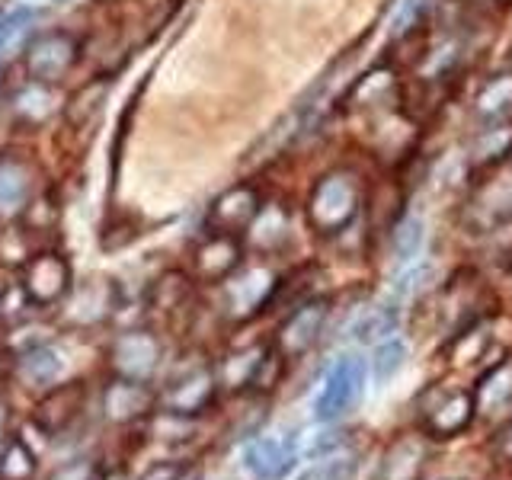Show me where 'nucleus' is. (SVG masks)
I'll return each instance as SVG.
<instances>
[{
  "mask_svg": "<svg viewBox=\"0 0 512 480\" xmlns=\"http://www.w3.org/2000/svg\"><path fill=\"white\" fill-rule=\"evenodd\" d=\"M359 180L349 170H333L327 176H320V183L314 186L308 199V218L317 231L333 234L346 228L359 212Z\"/></svg>",
  "mask_w": 512,
  "mask_h": 480,
  "instance_id": "f257e3e1",
  "label": "nucleus"
},
{
  "mask_svg": "<svg viewBox=\"0 0 512 480\" xmlns=\"http://www.w3.org/2000/svg\"><path fill=\"white\" fill-rule=\"evenodd\" d=\"M365 391V362L359 356H340L330 372L324 375V384L314 397V416L324 423H333L346 416L362 400Z\"/></svg>",
  "mask_w": 512,
  "mask_h": 480,
  "instance_id": "f03ea898",
  "label": "nucleus"
},
{
  "mask_svg": "<svg viewBox=\"0 0 512 480\" xmlns=\"http://www.w3.org/2000/svg\"><path fill=\"white\" fill-rule=\"evenodd\" d=\"M80 55V45L68 32H45L26 52V74L36 84H58L68 74Z\"/></svg>",
  "mask_w": 512,
  "mask_h": 480,
  "instance_id": "7ed1b4c3",
  "label": "nucleus"
},
{
  "mask_svg": "<svg viewBox=\"0 0 512 480\" xmlns=\"http://www.w3.org/2000/svg\"><path fill=\"white\" fill-rule=\"evenodd\" d=\"M84 400H87V388L80 381L58 384V388H52L36 404V410H32V423H36V429L45 432L48 439H58L64 429L74 426L80 410H84Z\"/></svg>",
  "mask_w": 512,
  "mask_h": 480,
  "instance_id": "20e7f679",
  "label": "nucleus"
},
{
  "mask_svg": "<svg viewBox=\"0 0 512 480\" xmlns=\"http://www.w3.org/2000/svg\"><path fill=\"white\" fill-rule=\"evenodd\" d=\"M71 288V269L58 253L32 256L23 272V292L32 304H55Z\"/></svg>",
  "mask_w": 512,
  "mask_h": 480,
  "instance_id": "39448f33",
  "label": "nucleus"
},
{
  "mask_svg": "<svg viewBox=\"0 0 512 480\" xmlns=\"http://www.w3.org/2000/svg\"><path fill=\"white\" fill-rule=\"evenodd\" d=\"M240 263V244L234 234H208L192 253V276L199 282H221L228 279Z\"/></svg>",
  "mask_w": 512,
  "mask_h": 480,
  "instance_id": "423d86ee",
  "label": "nucleus"
},
{
  "mask_svg": "<svg viewBox=\"0 0 512 480\" xmlns=\"http://www.w3.org/2000/svg\"><path fill=\"white\" fill-rule=\"evenodd\" d=\"M157 362H160V343L144 330L122 333L116 346H112V365H116V372L122 378L144 381L157 368Z\"/></svg>",
  "mask_w": 512,
  "mask_h": 480,
  "instance_id": "0eeeda50",
  "label": "nucleus"
},
{
  "mask_svg": "<svg viewBox=\"0 0 512 480\" xmlns=\"http://www.w3.org/2000/svg\"><path fill=\"white\" fill-rule=\"evenodd\" d=\"M295 461H298L295 448L276 436L250 439L244 448V468L256 480H282L285 474H292Z\"/></svg>",
  "mask_w": 512,
  "mask_h": 480,
  "instance_id": "6e6552de",
  "label": "nucleus"
},
{
  "mask_svg": "<svg viewBox=\"0 0 512 480\" xmlns=\"http://www.w3.org/2000/svg\"><path fill=\"white\" fill-rule=\"evenodd\" d=\"M215 397V378L208 368H192V372L173 378V384L164 394V407L167 413L176 416H192V413H202Z\"/></svg>",
  "mask_w": 512,
  "mask_h": 480,
  "instance_id": "1a4fd4ad",
  "label": "nucleus"
},
{
  "mask_svg": "<svg viewBox=\"0 0 512 480\" xmlns=\"http://www.w3.org/2000/svg\"><path fill=\"white\" fill-rule=\"evenodd\" d=\"M151 407H154V394L144 381L119 375L112 384H106V391H103V410L109 420H116V423H135Z\"/></svg>",
  "mask_w": 512,
  "mask_h": 480,
  "instance_id": "9d476101",
  "label": "nucleus"
},
{
  "mask_svg": "<svg viewBox=\"0 0 512 480\" xmlns=\"http://www.w3.org/2000/svg\"><path fill=\"white\" fill-rule=\"evenodd\" d=\"M256 215H260V196H256V189L253 186H234L212 205L208 221H212V228L221 234H237V231L250 228V224L256 221Z\"/></svg>",
  "mask_w": 512,
  "mask_h": 480,
  "instance_id": "9b49d317",
  "label": "nucleus"
},
{
  "mask_svg": "<svg viewBox=\"0 0 512 480\" xmlns=\"http://www.w3.org/2000/svg\"><path fill=\"white\" fill-rule=\"evenodd\" d=\"M324 317H327V304L324 301L304 304V308H298L282 324V330H279V346L285 352H304V349H308L317 340L320 327H324Z\"/></svg>",
  "mask_w": 512,
  "mask_h": 480,
  "instance_id": "f8f14e48",
  "label": "nucleus"
},
{
  "mask_svg": "<svg viewBox=\"0 0 512 480\" xmlns=\"http://www.w3.org/2000/svg\"><path fill=\"white\" fill-rule=\"evenodd\" d=\"M32 192L29 170L23 164H0V218H16Z\"/></svg>",
  "mask_w": 512,
  "mask_h": 480,
  "instance_id": "ddd939ff",
  "label": "nucleus"
},
{
  "mask_svg": "<svg viewBox=\"0 0 512 480\" xmlns=\"http://www.w3.org/2000/svg\"><path fill=\"white\" fill-rule=\"evenodd\" d=\"M16 368H20V378L29 384V388H45V384H52L61 375V359L55 349L36 346V349L23 352Z\"/></svg>",
  "mask_w": 512,
  "mask_h": 480,
  "instance_id": "4468645a",
  "label": "nucleus"
},
{
  "mask_svg": "<svg viewBox=\"0 0 512 480\" xmlns=\"http://www.w3.org/2000/svg\"><path fill=\"white\" fill-rule=\"evenodd\" d=\"M512 106V74H496L487 80V87L477 96V116L480 119H500Z\"/></svg>",
  "mask_w": 512,
  "mask_h": 480,
  "instance_id": "2eb2a0df",
  "label": "nucleus"
},
{
  "mask_svg": "<svg viewBox=\"0 0 512 480\" xmlns=\"http://www.w3.org/2000/svg\"><path fill=\"white\" fill-rule=\"evenodd\" d=\"M36 474V455L29 452V445L23 439H13L4 448V458H0V477L4 480H29Z\"/></svg>",
  "mask_w": 512,
  "mask_h": 480,
  "instance_id": "dca6fc26",
  "label": "nucleus"
},
{
  "mask_svg": "<svg viewBox=\"0 0 512 480\" xmlns=\"http://www.w3.org/2000/svg\"><path fill=\"white\" fill-rule=\"evenodd\" d=\"M244 282L247 285H240V279H237L228 288V295H231L237 311H250V308H256V304H263L266 295H269V288H272V279L266 276V272H250Z\"/></svg>",
  "mask_w": 512,
  "mask_h": 480,
  "instance_id": "f3484780",
  "label": "nucleus"
},
{
  "mask_svg": "<svg viewBox=\"0 0 512 480\" xmlns=\"http://www.w3.org/2000/svg\"><path fill=\"white\" fill-rule=\"evenodd\" d=\"M266 352L260 349H250V352H237V356L224 359L221 365V381L228 384V388H240V384H247L256 378V368H260Z\"/></svg>",
  "mask_w": 512,
  "mask_h": 480,
  "instance_id": "a211bd4d",
  "label": "nucleus"
},
{
  "mask_svg": "<svg viewBox=\"0 0 512 480\" xmlns=\"http://www.w3.org/2000/svg\"><path fill=\"white\" fill-rule=\"evenodd\" d=\"M512 148V125H490L484 135L474 144V157L477 164H493V160L506 157Z\"/></svg>",
  "mask_w": 512,
  "mask_h": 480,
  "instance_id": "6ab92c4d",
  "label": "nucleus"
},
{
  "mask_svg": "<svg viewBox=\"0 0 512 480\" xmlns=\"http://www.w3.org/2000/svg\"><path fill=\"white\" fill-rule=\"evenodd\" d=\"M138 480H205V471L192 461H157Z\"/></svg>",
  "mask_w": 512,
  "mask_h": 480,
  "instance_id": "aec40b11",
  "label": "nucleus"
},
{
  "mask_svg": "<svg viewBox=\"0 0 512 480\" xmlns=\"http://www.w3.org/2000/svg\"><path fill=\"white\" fill-rule=\"evenodd\" d=\"M423 221L420 218H407L404 224H400V231L394 237V253L400 263H410L416 260V253L423 250Z\"/></svg>",
  "mask_w": 512,
  "mask_h": 480,
  "instance_id": "412c9836",
  "label": "nucleus"
},
{
  "mask_svg": "<svg viewBox=\"0 0 512 480\" xmlns=\"http://www.w3.org/2000/svg\"><path fill=\"white\" fill-rule=\"evenodd\" d=\"M189 295V285L183 276H167V279H160L154 285V292H151V301H154V308L157 311H176V304L186 301Z\"/></svg>",
  "mask_w": 512,
  "mask_h": 480,
  "instance_id": "4be33fe9",
  "label": "nucleus"
},
{
  "mask_svg": "<svg viewBox=\"0 0 512 480\" xmlns=\"http://www.w3.org/2000/svg\"><path fill=\"white\" fill-rule=\"evenodd\" d=\"M407 359V346L400 340H388L375 349V378L378 381H388L394 372H400V365Z\"/></svg>",
  "mask_w": 512,
  "mask_h": 480,
  "instance_id": "5701e85b",
  "label": "nucleus"
},
{
  "mask_svg": "<svg viewBox=\"0 0 512 480\" xmlns=\"http://www.w3.org/2000/svg\"><path fill=\"white\" fill-rule=\"evenodd\" d=\"M32 16H36L32 7H16L0 16V48H7L16 36H20V32L32 23Z\"/></svg>",
  "mask_w": 512,
  "mask_h": 480,
  "instance_id": "b1692460",
  "label": "nucleus"
},
{
  "mask_svg": "<svg viewBox=\"0 0 512 480\" xmlns=\"http://www.w3.org/2000/svg\"><path fill=\"white\" fill-rule=\"evenodd\" d=\"M48 480H96V464L90 458L64 461L52 474H48Z\"/></svg>",
  "mask_w": 512,
  "mask_h": 480,
  "instance_id": "393cba45",
  "label": "nucleus"
},
{
  "mask_svg": "<svg viewBox=\"0 0 512 480\" xmlns=\"http://www.w3.org/2000/svg\"><path fill=\"white\" fill-rule=\"evenodd\" d=\"M343 471H346L343 461H327V464H317V468H311V471H304L298 480H340Z\"/></svg>",
  "mask_w": 512,
  "mask_h": 480,
  "instance_id": "a878e982",
  "label": "nucleus"
},
{
  "mask_svg": "<svg viewBox=\"0 0 512 480\" xmlns=\"http://www.w3.org/2000/svg\"><path fill=\"white\" fill-rule=\"evenodd\" d=\"M4 426H7V407L0 404V432H4Z\"/></svg>",
  "mask_w": 512,
  "mask_h": 480,
  "instance_id": "bb28decb",
  "label": "nucleus"
},
{
  "mask_svg": "<svg viewBox=\"0 0 512 480\" xmlns=\"http://www.w3.org/2000/svg\"><path fill=\"white\" fill-rule=\"evenodd\" d=\"M4 448H7V439H0V458H4Z\"/></svg>",
  "mask_w": 512,
  "mask_h": 480,
  "instance_id": "cd10ccee",
  "label": "nucleus"
}]
</instances>
